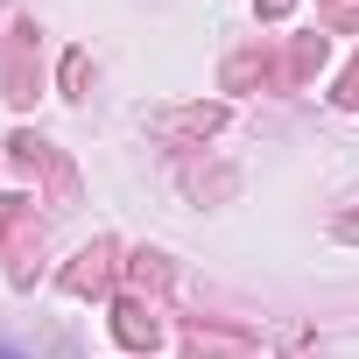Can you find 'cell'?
<instances>
[{"instance_id":"6da1fadb","label":"cell","mask_w":359,"mask_h":359,"mask_svg":"<svg viewBox=\"0 0 359 359\" xmlns=\"http://www.w3.org/2000/svg\"><path fill=\"white\" fill-rule=\"evenodd\" d=\"M36 92H43V64H36V22L22 15V22L8 29V57H0V99H8V106H36Z\"/></svg>"},{"instance_id":"7a4b0ae2","label":"cell","mask_w":359,"mask_h":359,"mask_svg":"<svg viewBox=\"0 0 359 359\" xmlns=\"http://www.w3.org/2000/svg\"><path fill=\"white\" fill-rule=\"evenodd\" d=\"M219 127H226V106H219V99L155 106V113H148V134H155V141H212Z\"/></svg>"},{"instance_id":"3957f363","label":"cell","mask_w":359,"mask_h":359,"mask_svg":"<svg viewBox=\"0 0 359 359\" xmlns=\"http://www.w3.org/2000/svg\"><path fill=\"white\" fill-rule=\"evenodd\" d=\"M113 275H120V247H113V240H92V247L57 275V289H64V296H106Z\"/></svg>"},{"instance_id":"277c9868","label":"cell","mask_w":359,"mask_h":359,"mask_svg":"<svg viewBox=\"0 0 359 359\" xmlns=\"http://www.w3.org/2000/svg\"><path fill=\"white\" fill-rule=\"evenodd\" d=\"M113 338H120L127 352H155V338H162V317H155V303H141V296H120V303H113Z\"/></svg>"},{"instance_id":"5b68a950","label":"cell","mask_w":359,"mask_h":359,"mask_svg":"<svg viewBox=\"0 0 359 359\" xmlns=\"http://www.w3.org/2000/svg\"><path fill=\"white\" fill-rule=\"evenodd\" d=\"M254 78H261V85L275 78V64H268L261 50H240V57H226V71H219V85H226V92H247Z\"/></svg>"},{"instance_id":"8992f818","label":"cell","mask_w":359,"mask_h":359,"mask_svg":"<svg viewBox=\"0 0 359 359\" xmlns=\"http://www.w3.org/2000/svg\"><path fill=\"white\" fill-rule=\"evenodd\" d=\"M8 162H15L22 176H36V169H57V162H50V141H43V134H29V127L8 141Z\"/></svg>"},{"instance_id":"52a82bcc","label":"cell","mask_w":359,"mask_h":359,"mask_svg":"<svg viewBox=\"0 0 359 359\" xmlns=\"http://www.w3.org/2000/svg\"><path fill=\"white\" fill-rule=\"evenodd\" d=\"M317 64H324V36H296V50H289V64H282V78H289V85H303V78H310Z\"/></svg>"},{"instance_id":"ba28073f","label":"cell","mask_w":359,"mask_h":359,"mask_svg":"<svg viewBox=\"0 0 359 359\" xmlns=\"http://www.w3.org/2000/svg\"><path fill=\"white\" fill-rule=\"evenodd\" d=\"M127 275H134L148 296H162V289H169V254H134V261H127Z\"/></svg>"},{"instance_id":"9c48e42d","label":"cell","mask_w":359,"mask_h":359,"mask_svg":"<svg viewBox=\"0 0 359 359\" xmlns=\"http://www.w3.org/2000/svg\"><path fill=\"white\" fill-rule=\"evenodd\" d=\"M15 233H36L29 198H0V254H8V240H15Z\"/></svg>"},{"instance_id":"30bf717a","label":"cell","mask_w":359,"mask_h":359,"mask_svg":"<svg viewBox=\"0 0 359 359\" xmlns=\"http://www.w3.org/2000/svg\"><path fill=\"white\" fill-rule=\"evenodd\" d=\"M233 345H240V338H226V331H191V338H184V352H191V359H226Z\"/></svg>"},{"instance_id":"8fae6325","label":"cell","mask_w":359,"mask_h":359,"mask_svg":"<svg viewBox=\"0 0 359 359\" xmlns=\"http://www.w3.org/2000/svg\"><path fill=\"white\" fill-rule=\"evenodd\" d=\"M184 191H191V198H205V191L226 198V191H233V169H212V176H205V169H184Z\"/></svg>"},{"instance_id":"7c38bea8","label":"cell","mask_w":359,"mask_h":359,"mask_svg":"<svg viewBox=\"0 0 359 359\" xmlns=\"http://www.w3.org/2000/svg\"><path fill=\"white\" fill-rule=\"evenodd\" d=\"M85 78H92V57H85V50H71V57H64V92H71V99H85Z\"/></svg>"},{"instance_id":"4fadbf2b","label":"cell","mask_w":359,"mask_h":359,"mask_svg":"<svg viewBox=\"0 0 359 359\" xmlns=\"http://www.w3.org/2000/svg\"><path fill=\"white\" fill-rule=\"evenodd\" d=\"M331 99H338L345 113H359V57L345 64V78H338V92H331Z\"/></svg>"},{"instance_id":"5bb4252c","label":"cell","mask_w":359,"mask_h":359,"mask_svg":"<svg viewBox=\"0 0 359 359\" xmlns=\"http://www.w3.org/2000/svg\"><path fill=\"white\" fill-rule=\"evenodd\" d=\"M254 8H261V15H289V8H296V0H254Z\"/></svg>"},{"instance_id":"9a60e30c","label":"cell","mask_w":359,"mask_h":359,"mask_svg":"<svg viewBox=\"0 0 359 359\" xmlns=\"http://www.w3.org/2000/svg\"><path fill=\"white\" fill-rule=\"evenodd\" d=\"M0 359H15V352H0Z\"/></svg>"}]
</instances>
